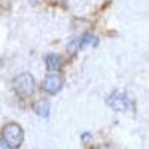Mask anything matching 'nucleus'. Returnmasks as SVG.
<instances>
[{
	"instance_id": "3",
	"label": "nucleus",
	"mask_w": 149,
	"mask_h": 149,
	"mask_svg": "<svg viewBox=\"0 0 149 149\" xmlns=\"http://www.w3.org/2000/svg\"><path fill=\"white\" fill-rule=\"evenodd\" d=\"M107 104L116 110V112H124V110H127L130 107V100H128V97L125 93H122V91H113L109 97H107Z\"/></svg>"
},
{
	"instance_id": "8",
	"label": "nucleus",
	"mask_w": 149,
	"mask_h": 149,
	"mask_svg": "<svg viewBox=\"0 0 149 149\" xmlns=\"http://www.w3.org/2000/svg\"><path fill=\"white\" fill-rule=\"evenodd\" d=\"M0 146H2V149H12V148H9V146H8V145H6V143L3 142V140L0 142Z\"/></svg>"
},
{
	"instance_id": "7",
	"label": "nucleus",
	"mask_w": 149,
	"mask_h": 149,
	"mask_svg": "<svg viewBox=\"0 0 149 149\" xmlns=\"http://www.w3.org/2000/svg\"><path fill=\"white\" fill-rule=\"evenodd\" d=\"M97 43H98V39H97V36H94V34H85L82 37V40H81V46L82 48L84 46H88V45L95 46Z\"/></svg>"
},
{
	"instance_id": "1",
	"label": "nucleus",
	"mask_w": 149,
	"mask_h": 149,
	"mask_svg": "<svg viewBox=\"0 0 149 149\" xmlns=\"http://www.w3.org/2000/svg\"><path fill=\"white\" fill-rule=\"evenodd\" d=\"M2 140L12 149H18L24 142V131L19 124L17 122H9L2 130Z\"/></svg>"
},
{
	"instance_id": "2",
	"label": "nucleus",
	"mask_w": 149,
	"mask_h": 149,
	"mask_svg": "<svg viewBox=\"0 0 149 149\" xmlns=\"http://www.w3.org/2000/svg\"><path fill=\"white\" fill-rule=\"evenodd\" d=\"M14 90L21 97H30L36 90V81L30 73H21L14 79Z\"/></svg>"
},
{
	"instance_id": "6",
	"label": "nucleus",
	"mask_w": 149,
	"mask_h": 149,
	"mask_svg": "<svg viewBox=\"0 0 149 149\" xmlns=\"http://www.w3.org/2000/svg\"><path fill=\"white\" fill-rule=\"evenodd\" d=\"M46 66L49 67V69H58L60 66H61V57L60 55H57V54H49V55H46Z\"/></svg>"
},
{
	"instance_id": "4",
	"label": "nucleus",
	"mask_w": 149,
	"mask_h": 149,
	"mask_svg": "<svg viewBox=\"0 0 149 149\" xmlns=\"http://www.w3.org/2000/svg\"><path fill=\"white\" fill-rule=\"evenodd\" d=\"M61 88V78L57 74H48L43 81V90L49 94H55Z\"/></svg>"
},
{
	"instance_id": "5",
	"label": "nucleus",
	"mask_w": 149,
	"mask_h": 149,
	"mask_svg": "<svg viewBox=\"0 0 149 149\" xmlns=\"http://www.w3.org/2000/svg\"><path fill=\"white\" fill-rule=\"evenodd\" d=\"M34 110H36V113L37 115H40L43 118H48L49 115V103L46 100H40V102H37L34 104Z\"/></svg>"
}]
</instances>
